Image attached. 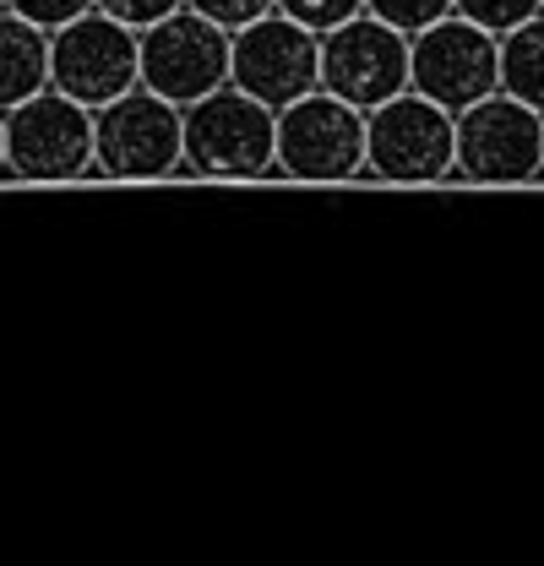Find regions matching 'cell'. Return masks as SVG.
Listing matches in <instances>:
<instances>
[{
  "label": "cell",
  "mask_w": 544,
  "mask_h": 566,
  "mask_svg": "<svg viewBox=\"0 0 544 566\" xmlns=\"http://www.w3.org/2000/svg\"><path fill=\"white\" fill-rule=\"evenodd\" d=\"M365 169L381 186H441L458 175V115L425 93H398L365 115Z\"/></svg>",
  "instance_id": "1"
},
{
  "label": "cell",
  "mask_w": 544,
  "mask_h": 566,
  "mask_svg": "<svg viewBox=\"0 0 544 566\" xmlns=\"http://www.w3.org/2000/svg\"><path fill=\"white\" fill-rule=\"evenodd\" d=\"M186 169L212 180H257L278 169V109L234 82L186 104Z\"/></svg>",
  "instance_id": "2"
},
{
  "label": "cell",
  "mask_w": 544,
  "mask_h": 566,
  "mask_svg": "<svg viewBox=\"0 0 544 566\" xmlns=\"http://www.w3.org/2000/svg\"><path fill=\"white\" fill-rule=\"evenodd\" d=\"M93 169L115 180H158L186 169V109L142 87L93 109Z\"/></svg>",
  "instance_id": "3"
},
{
  "label": "cell",
  "mask_w": 544,
  "mask_h": 566,
  "mask_svg": "<svg viewBox=\"0 0 544 566\" xmlns=\"http://www.w3.org/2000/svg\"><path fill=\"white\" fill-rule=\"evenodd\" d=\"M278 169L305 186H343L365 175V109L327 87L278 109Z\"/></svg>",
  "instance_id": "4"
},
{
  "label": "cell",
  "mask_w": 544,
  "mask_h": 566,
  "mask_svg": "<svg viewBox=\"0 0 544 566\" xmlns=\"http://www.w3.org/2000/svg\"><path fill=\"white\" fill-rule=\"evenodd\" d=\"M458 180L529 186L544 180V115L512 93H490L458 115Z\"/></svg>",
  "instance_id": "5"
},
{
  "label": "cell",
  "mask_w": 544,
  "mask_h": 566,
  "mask_svg": "<svg viewBox=\"0 0 544 566\" xmlns=\"http://www.w3.org/2000/svg\"><path fill=\"white\" fill-rule=\"evenodd\" d=\"M136 82H142V33L121 17L93 6L87 17L50 33V87H61L66 98L104 109L109 98L132 93Z\"/></svg>",
  "instance_id": "6"
},
{
  "label": "cell",
  "mask_w": 544,
  "mask_h": 566,
  "mask_svg": "<svg viewBox=\"0 0 544 566\" xmlns=\"http://www.w3.org/2000/svg\"><path fill=\"white\" fill-rule=\"evenodd\" d=\"M229 71H234V33L191 6L142 28V87L164 93L180 109L218 93Z\"/></svg>",
  "instance_id": "7"
},
{
  "label": "cell",
  "mask_w": 544,
  "mask_h": 566,
  "mask_svg": "<svg viewBox=\"0 0 544 566\" xmlns=\"http://www.w3.org/2000/svg\"><path fill=\"white\" fill-rule=\"evenodd\" d=\"M414 66H408V87L436 98L441 109L463 115L469 104L501 93V39L490 28H479L469 17H441L430 28H419L414 39Z\"/></svg>",
  "instance_id": "8"
},
{
  "label": "cell",
  "mask_w": 544,
  "mask_h": 566,
  "mask_svg": "<svg viewBox=\"0 0 544 566\" xmlns=\"http://www.w3.org/2000/svg\"><path fill=\"white\" fill-rule=\"evenodd\" d=\"M408 66H414L408 33L393 28V22H381L376 11H359L343 28L322 33V87L348 98L365 115L376 104L408 93Z\"/></svg>",
  "instance_id": "9"
},
{
  "label": "cell",
  "mask_w": 544,
  "mask_h": 566,
  "mask_svg": "<svg viewBox=\"0 0 544 566\" xmlns=\"http://www.w3.org/2000/svg\"><path fill=\"white\" fill-rule=\"evenodd\" d=\"M6 169L22 180H76L93 169V109L61 87L6 109Z\"/></svg>",
  "instance_id": "10"
},
{
  "label": "cell",
  "mask_w": 544,
  "mask_h": 566,
  "mask_svg": "<svg viewBox=\"0 0 544 566\" xmlns=\"http://www.w3.org/2000/svg\"><path fill=\"white\" fill-rule=\"evenodd\" d=\"M234 87L262 98L272 109H289L294 98L322 87V33L294 22L289 11H268L251 28L234 33Z\"/></svg>",
  "instance_id": "11"
},
{
  "label": "cell",
  "mask_w": 544,
  "mask_h": 566,
  "mask_svg": "<svg viewBox=\"0 0 544 566\" xmlns=\"http://www.w3.org/2000/svg\"><path fill=\"white\" fill-rule=\"evenodd\" d=\"M50 87V33L11 6L0 11V109H17L22 98Z\"/></svg>",
  "instance_id": "12"
},
{
  "label": "cell",
  "mask_w": 544,
  "mask_h": 566,
  "mask_svg": "<svg viewBox=\"0 0 544 566\" xmlns=\"http://www.w3.org/2000/svg\"><path fill=\"white\" fill-rule=\"evenodd\" d=\"M501 93L534 104L544 115V11L501 33Z\"/></svg>",
  "instance_id": "13"
},
{
  "label": "cell",
  "mask_w": 544,
  "mask_h": 566,
  "mask_svg": "<svg viewBox=\"0 0 544 566\" xmlns=\"http://www.w3.org/2000/svg\"><path fill=\"white\" fill-rule=\"evenodd\" d=\"M544 0H458V17H469L479 28H490L495 39L501 33H512V28H523L529 17H540Z\"/></svg>",
  "instance_id": "14"
},
{
  "label": "cell",
  "mask_w": 544,
  "mask_h": 566,
  "mask_svg": "<svg viewBox=\"0 0 544 566\" xmlns=\"http://www.w3.org/2000/svg\"><path fill=\"white\" fill-rule=\"evenodd\" d=\"M365 11H376L381 22L404 28L408 39H414L419 28H430V22L452 17V11H458V0H365Z\"/></svg>",
  "instance_id": "15"
},
{
  "label": "cell",
  "mask_w": 544,
  "mask_h": 566,
  "mask_svg": "<svg viewBox=\"0 0 544 566\" xmlns=\"http://www.w3.org/2000/svg\"><path fill=\"white\" fill-rule=\"evenodd\" d=\"M278 11H289L294 22H305V28H316V33H333L348 17L365 11V0H278Z\"/></svg>",
  "instance_id": "16"
},
{
  "label": "cell",
  "mask_w": 544,
  "mask_h": 566,
  "mask_svg": "<svg viewBox=\"0 0 544 566\" xmlns=\"http://www.w3.org/2000/svg\"><path fill=\"white\" fill-rule=\"evenodd\" d=\"M17 17H28V22H39L44 33H55V28H66L76 17H87L98 0H6Z\"/></svg>",
  "instance_id": "17"
},
{
  "label": "cell",
  "mask_w": 544,
  "mask_h": 566,
  "mask_svg": "<svg viewBox=\"0 0 544 566\" xmlns=\"http://www.w3.org/2000/svg\"><path fill=\"white\" fill-rule=\"evenodd\" d=\"M186 6L202 11V17H212V22L229 28V33H240V28H251L257 17L278 11V0H186Z\"/></svg>",
  "instance_id": "18"
},
{
  "label": "cell",
  "mask_w": 544,
  "mask_h": 566,
  "mask_svg": "<svg viewBox=\"0 0 544 566\" xmlns=\"http://www.w3.org/2000/svg\"><path fill=\"white\" fill-rule=\"evenodd\" d=\"M186 0H98V11H109V17H121L126 28H153V22H164V17H175Z\"/></svg>",
  "instance_id": "19"
},
{
  "label": "cell",
  "mask_w": 544,
  "mask_h": 566,
  "mask_svg": "<svg viewBox=\"0 0 544 566\" xmlns=\"http://www.w3.org/2000/svg\"><path fill=\"white\" fill-rule=\"evenodd\" d=\"M0 169H6V109H0Z\"/></svg>",
  "instance_id": "20"
},
{
  "label": "cell",
  "mask_w": 544,
  "mask_h": 566,
  "mask_svg": "<svg viewBox=\"0 0 544 566\" xmlns=\"http://www.w3.org/2000/svg\"><path fill=\"white\" fill-rule=\"evenodd\" d=\"M0 11H6V0H0Z\"/></svg>",
  "instance_id": "21"
}]
</instances>
